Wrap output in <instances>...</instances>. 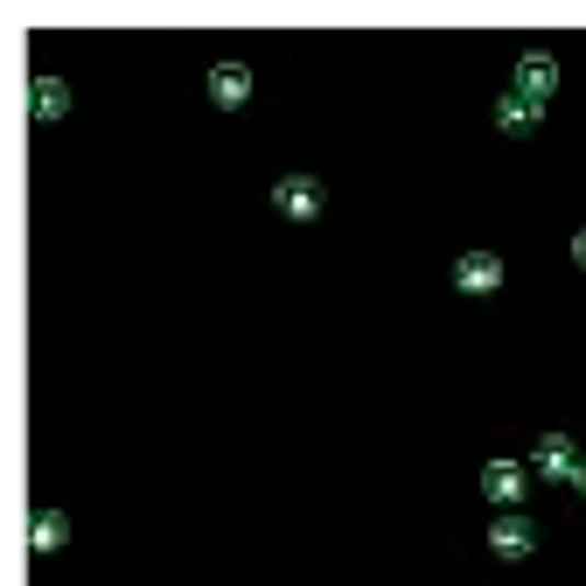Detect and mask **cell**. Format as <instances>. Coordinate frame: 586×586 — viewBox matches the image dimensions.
I'll return each mask as SVG.
<instances>
[{"mask_svg": "<svg viewBox=\"0 0 586 586\" xmlns=\"http://www.w3.org/2000/svg\"><path fill=\"white\" fill-rule=\"evenodd\" d=\"M496 126H503V134H531V126H538V105L509 91V99H496Z\"/></svg>", "mask_w": 586, "mask_h": 586, "instance_id": "9c48e42d", "label": "cell"}, {"mask_svg": "<svg viewBox=\"0 0 586 586\" xmlns=\"http://www.w3.org/2000/svg\"><path fill=\"white\" fill-rule=\"evenodd\" d=\"M573 482H579V496H586V461H579V475H573Z\"/></svg>", "mask_w": 586, "mask_h": 586, "instance_id": "7c38bea8", "label": "cell"}, {"mask_svg": "<svg viewBox=\"0 0 586 586\" xmlns=\"http://www.w3.org/2000/svg\"><path fill=\"white\" fill-rule=\"evenodd\" d=\"M482 489H489L496 503H517V496H524V461H489V468H482Z\"/></svg>", "mask_w": 586, "mask_h": 586, "instance_id": "52a82bcc", "label": "cell"}, {"mask_svg": "<svg viewBox=\"0 0 586 586\" xmlns=\"http://www.w3.org/2000/svg\"><path fill=\"white\" fill-rule=\"evenodd\" d=\"M64 538H70V517H64V509H35V524H28V544H35V552H56Z\"/></svg>", "mask_w": 586, "mask_h": 586, "instance_id": "ba28073f", "label": "cell"}, {"mask_svg": "<svg viewBox=\"0 0 586 586\" xmlns=\"http://www.w3.org/2000/svg\"><path fill=\"white\" fill-rule=\"evenodd\" d=\"M210 99L217 105H244V99H252V70H244V64H217L210 70Z\"/></svg>", "mask_w": 586, "mask_h": 586, "instance_id": "5b68a950", "label": "cell"}, {"mask_svg": "<svg viewBox=\"0 0 586 586\" xmlns=\"http://www.w3.org/2000/svg\"><path fill=\"white\" fill-rule=\"evenodd\" d=\"M531 468H538V475H552V482H573L579 475V447L565 440V433H544L538 453H531Z\"/></svg>", "mask_w": 586, "mask_h": 586, "instance_id": "7a4b0ae2", "label": "cell"}, {"mask_svg": "<svg viewBox=\"0 0 586 586\" xmlns=\"http://www.w3.org/2000/svg\"><path fill=\"white\" fill-rule=\"evenodd\" d=\"M573 266H586V231H579V238H573Z\"/></svg>", "mask_w": 586, "mask_h": 586, "instance_id": "8fae6325", "label": "cell"}, {"mask_svg": "<svg viewBox=\"0 0 586 586\" xmlns=\"http://www.w3.org/2000/svg\"><path fill=\"white\" fill-rule=\"evenodd\" d=\"M64 105H70L64 78H35V119H64Z\"/></svg>", "mask_w": 586, "mask_h": 586, "instance_id": "30bf717a", "label": "cell"}, {"mask_svg": "<svg viewBox=\"0 0 586 586\" xmlns=\"http://www.w3.org/2000/svg\"><path fill=\"white\" fill-rule=\"evenodd\" d=\"M559 91V64L544 49H531V56H517V99H531V105H544Z\"/></svg>", "mask_w": 586, "mask_h": 586, "instance_id": "6da1fadb", "label": "cell"}, {"mask_svg": "<svg viewBox=\"0 0 586 586\" xmlns=\"http://www.w3.org/2000/svg\"><path fill=\"white\" fill-rule=\"evenodd\" d=\"M453 287L461 294H496L503 287V258L496 252H468L461 266H453Z\"/></svg>", "mask_w": 586, "mask_h": 586, "instance_id": "3957f363", "label": "cell"}, {"mask_svg": "<svg viewBox=\"0 0 586 586\" xmlns=\"http://www.w3.org/2000/svg\"><path fill=\"white\" fill-rule=\"evenodd\" d=\"M531 517H503V524H489V544H496V552L503 559H524V552H531Z\"/></svg>", "mask_w": 586, "mask_h": 586, "instance_id": "8992f818", "label": "cell"}, {"mask_svg": "<svg viewBox=\"0 0 586 586\" xmlns=\"http://www.w3.org/2000/svg\"><path fill=\"white\" fill-rule=\"evenodd\" d=\"M273 203H279L287 217H314V210H321V182H314V175H287V182L273 188Z\"/></svg>", "mask_w": 586, "mask_h": 586, "instance_id": "277c9868", "label": "cell"}]
</instances>
